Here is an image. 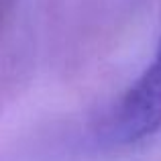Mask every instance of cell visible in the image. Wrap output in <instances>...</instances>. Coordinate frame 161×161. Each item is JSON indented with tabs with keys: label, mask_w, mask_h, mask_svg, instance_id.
Returning <instances> with one entry per match:
<instances>
[{
	"label": "cell",
	"mask_w": 161,
	"mask_h": 161,
	"mask_svg": "<svg viewBox=\"0 0 161 161\" xmlns=\"http://www.w3.org/2000/svg\"><path fill=\"white\" fill-rule=\"evenodd\" d=\"M161 129V37L153 61L122 94L108 122L118 143H137Z\"/></svg>",
	"instance_id": "obj_1"
}]
</instances>
